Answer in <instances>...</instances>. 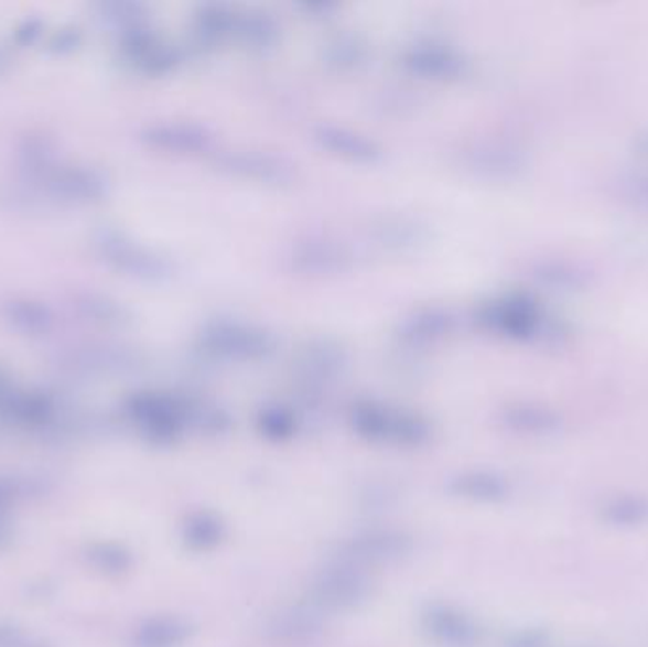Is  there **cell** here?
I'll return each mask as SVG.
<instances>
[{"mask_svg":"<svg viewBox=\"0 0 648 647\" xmlns=\"http://www.w3.org/2000/svg\"><path fill=\"white\" fill-rule=\"evenodd\" d=\"M410 549V539L397 531H374L353 539L347 546V554L365 562H386L399 559Z\"/></svg>","mask_w":648,"mask_h":647,"instance_id":"cell-23","label":"cell"},{"mask_svg":"<svg viewBox=\"0 0 648 647\" xmlns=\"http://www.w3.org/2000/svg\"><path fill=\"white\" fill-rule=\"evenodd\" d=\"M508 430L521 435L547 436L560 430V416L539 405H512L503 412Z\"/></svg>","mask_w":648,"mask_h":647,"instance_id":"cell-24","label":"cell"},{"mask_svg":"<svg viewBox=\"0 0 648 647\" xmlns=\"http://www.w3.org/2000/svg\"><path fill=\"white\" fill-rule=\"evenodd\" d=\"M479 321L489 331L523 338L527 334L534 333L537 328V310L531 302L523 299H500L487 302L479 310Z\"/></svg>","mask_w":648,"mask_h":647,"instance_id":"cell-15","label":"cell"},{"mask_svg":"<svg viewBox=\"0 0 648 647\" xmlns=\"http://www.w3.org/2000/svg\"><path fill=\"white\" fill-rule=\"evenodd\" d=\"M122 52L126 62L144 75H168L181 62L179 50L149 31V28L123 33Z\"/></svg>","mask_w":648,"mask_h":647,"instance_id":"cell-12","label":"cell"},{"mask_svg":"<svg viewBox=\"0 0 648 647\" xmlns=\"http://www.w3.org/2000/svg\"><path fill=\"white\" fill-rule=\"evenodd\" d=\"M603 522L618 530H635L648 525V496L637 492H618L600 505Z\"/></svg>","mask_w":648,"mask_h":647,"instance_id":"cell-18","label":"cell"},{"mask_svg":"<svg viewBox=\"0 0 648 647\" xmlns=\"http://www.w3.org/2000/svg\"><path fill=\"white\" fill-rule=\"evenodd\" d=\"M260 425L268 435L287 436L291 435L294 422H292V416L281 407H268L260 414Z\"/></svg>","mask_w":648,"mask_h":647,"instance_id":"cell-29","label":"cell"},{"mask_svg":"<svg viewBox=\"0 0 648 647\" xmlns=\"http://www.w3.org/2000/svg\"><path fill=\"white\" fill-rule=\"evenodd\" d=\"M73 363L82 370L91 373H126L141 365L142 355L128 346H110V344H95L84 346L73 352Z\"/></svg>","mask_w":648,"mask_h":647,"instance_id":"cell-16","label":"cell"},{"mask_svg":"<svg viewBox=\"0 0 648 647\" xmlns=\"http://www.w3.org/2000/svg\"><path fill=\"white\" fill-rule=\"evenodd\" d=\"M73 306L84 320L91 321L99 327L120 328L131 323L129 308L108 294L95 293V291L76 293Z\"/></svg>","mask_w":648,"mask_h":647,"instance_id":"cell-20","label":"cell"},{"mask_svg":"<svg viewBox=\"0 0 648 647\" xmlns=\"http://www.w3.org/2000/svg\"><path fill=\"white\" fill-rule=\"evenodd\" d=\"M128 414L144 435L155 441H170L183 430L192 409L162 393H137L128 401Z\"/></svg>","mask_w":648,"mask_h":647,"instance_id":"cell-9","label":"cell"},{"mask_svg":"<svg viewBox=\"0 0 648 647\" xmlns=\"http://www.w3.org/2000/svg\"><path fill=\"white\" fill-rule=\"evenodd\" d=\"M426 628L442 644L450 646H473L474 641L478 640V630L474 627L473 621L447 607L432 610L431 614L426 615Z\"/></svg>","mask_w":648,"mask_h":647,"instance_id":"cell-25","label":"cell"},{"mask_svg":"<svg viewBox=\"0 0 648 647\" xmlns=\"http://www.w3.org/2000/svg\"><path fill=\"white\" fill-rule=\"evenodd\" d=\"M366 54L365 41L353 33L336 34L323 48L324 65L336 73L357 71L365 63Z\"/></svg>","mask_w":648,"mask_h":647,"instance_id":"cell-26","label":"cell"},{"mask_svg":"<svg viewBox=\"0 0 648 647\" xmlns=\"http://www.w3.org/2000/svg\"><path fill=\"white\" fill-rule=\"evenodd\" d=\"M512 647H550V638L542 630H523V633L516 634Z\"/></svg>","mask_w":648,"mask_h":647,"instance_id":"cell-32","label":"cell"},{"mask_svg":"<svg viewBox=\"0 0 648 647\" xmlns=\"http://www.w3.org/2000/svg\"><path fill=\"white\" fill-rule=\"evenodd\" d=\"M101 14L112 25L122 29L123 33L147 28V8L139 2H107L101 4Z\"/></svg>","mask_w":648,"mask_h":647,"instance_id":"cell-28","label":"cell"},{"mask_svg":"<svg viewBox=\"0 0 648 647\" xmlns=\"http://www.w3.org/2000/svg\"><path fill=\"white\" fill-rule=\"evenodd\" d=\"M298 8H300L305 15H310V18L323 20V18H331V15L338 10V4L328 2V0H304V2L298 4Z\"/></svg>","mask_w":648,"mask_h":647,"instance_id":"cell-31","label":"cell"},{"mask_svg":"<svg viewBox=\"0 0 648 647\" xmlns=\"http://www.w3.org/2000/svg\"><path fill=\"white\" fill-rule=\"evenodd\" d=\"M366 239L371 247L387 255H408L429 244L431 226L410 213H384L370 218L366 226Z\"/></svg>","mask_w":648,"mask_h":647,"instance_id":"cell-7","label":"cell"},{"mask_svg":"<svg viewBox=\"0 0 648 647\" xmlns=\"http://www.w3.org/2000/svg\"><path fill=\"white\" fill-rule=\"evenodd\" d=\"M353 252L342 239L332 236H307L289 251V265L305 278H332L352 270Z\"/></svg>","mask_w":648,"mask_h":647,"instance_id":"cell-6","label":"cell"},{"mask_svg":"<svg viewBox=\"0 0 648 647\" xmlns=\"http://www.w3.org/2000/svg\"><path fill=\"white\" fill-rule=\"evenodd\" d=\"M349 363V352L331 336H313L296 352L298 373L310 382H331L338 378Z\"/></svg>","mask_w":648,"mask_h":647,"instance_id":"cell-14","label":"cell"},{"mask_svg":"<svg viewBox=\"0 0 648 647\" xmlns=\"http://www.w3.org/2000/svg\"><path fill=\"white\" fill-rule=\"evenodd\" d=\"M278 346V336L270 328L241 320L209 321L197 333L199 352L220 362H266Z\"/></svg>","mask_w":648,"mask_h":647,"instance_id":"cell-1","label":"cell"},{"mask_svg":"<svg viewBox=\"0 0 648 647\" xmlns=\"http://www.w3.org/2000/svg\"><path fill=\"white\" fill-rule=\"evenodd\" d=\"M0 315L8 325L25 334H46L54 327V314L41 300L12 296L0 302Z\"/></svg>","mask_w":648,"mask_h":647,"instance_id":"cell-19","label":"cell"},{"mask_svg":"<svg viewBox=\"0 0 648 647\" xmlns=\"http://www.w3.org/2000/svg\"><path fill=\"white\" fill-rule=\"evenodd\" d=\"M281 39V25L273 15L263 10H237L234 41L241 42L245 48L266 52L276 48Z\"/></svg>","mask_w":648,"mask_h":647,"instance_id":"cell-17","label":"cell"},{"mask_svg":"<svg viewBox=\"0 0 648 647\" xmlns=\"http://www.w3.org/2000/svg\"><path fill=\"white\" fill-rule=\"evenodd\" d=\"M352 423L358 435L379 443L418 446L429 439V423L421 416L374 401L353 405Z\"/></svg>","mask_w":648,"mask_h":647,"instance_id":"cell-4","label":"cell"},{"mask_svg":"<svg viewBox=\"0 0 648 647\" xmlns=\"http://www.w3.org/2000/svg\"><path fill=\"white\" fill-rule=\"evenodd\" d=\"M91 246L105 265L133 280L162 283L176 273L175 262L168 255L141 244L123 230L102 228L95 234Z\"/></svg>","mask_w":648,"mask_h":647,"instance_id":"cell-2","label":"cell"},{"mask_svg":"<svg viewBox=\"0 0 648 647\" xmlns=\"http://www.w3.org/2000/svg\"><path fill=\"white\" fill-rule=\"evenodd\" d=\"M311 139L318 149L352 164L374 165L384 158V149L376 139L345 126L318 123L311 130Z\"/></svg>","mask_w":648,"mask_h":647,"instance_id":"cell-11","label":"cell"},{"mask_svg":"<svg viewBox=\"0 0 648 647\" xmlns=\"http://www.w3.org/2000/svg\"><path fill=\"white\" fill-rule=\"evenodd\" d=\"M365 580L358 573L339 570V568L323 573L321 580L315 583V594L326 606H353L365 596Z\"/></svg>","mask_w":648,"mask_h":647,"instance_id":"cell-22","label":"cell"},{"mask_svg":"<svg viewBox=\"0 0 648 647\" xmlns=\"http://www.w3.org/2000/svg\"><path fill=\"white\" fill-rule=\"evenodd\" d=\"M400 65L410 75L432 83H453L468 71L465 55L442 41L413 42L400 54Z\"/></svg>","mask_w":648,"mask_h":647,"instance_id":"cell-8","label":"cell"},{"mask_svg":"<svg viewBox=\"0 0 648 647\" xmlns=\"http://www.w3.org/2000/svg\"><path fill=\"white\" fill-rule=\"evenodd\" d=\"M183 634V628L176 627L175 623H155L154 627L147 628L144 636L150 646H165Z\"/></svg>","mask_w":648,"mask_h":647,"instance_id":"cell-30","label":"cell"},{"mask_svg":"<svg viewBox=\"0 0 648 647\" xmlns=\"http://www.w3.org/2000/svg\"><path fill=\"white\" fill-rule=\"evenodd\" d=\"M455 323L457 321L446 308H418L399 321L397 338L406 349L423 352L429 346L446 341L455 331Z\"/></svg>","mask_w":648,"mask_h":647,"instance_id":"cell-13","label":"cell"},{"mask_svg":"<svg viewBox=\"0 0 648 647\" xmlns=\"http://www.w3.org/2000/svg\"><path fill=\"white\" fill-rule=\"evenodd\" d=\"M236 8L226 4H205L194 14V33L199 44L218 46L226 41H234L236 29Z\"/></svg>","mask_w":648,"mask_h":647,"instance_id":"cell-21","label":"cell"},{"mask_svg":"<svg viewBox=\"0 0 648 647\" xmlns=\"http://www.w3.org/2000/svg\"><path fill=\"white\" fill-rule=\"evenodd\" d=\"M7 65H8L7 52H4V50L0 48V71H2V68L7 67Z\"/></svg>","mask_w":648,"mask_h":647,"instance_id":"cell-33","label":"cell"},{"mask_svg":"<svg viewBox=\"0 0 648 647\" xmlns=\"http://www.w3.org/2000/svg\"><path fill=\"white\" fill-rule=\"evenodd\" d=\"M29 183L39 196L67 204H94L107 196L110 179L91 165L52 164L29 171Z\"/></svg>","mask_w":648,"mask_h":647,"instance_id":"cell-3","label":"cell"},{"mask_svg":"<svg viewBox=\"0 0 648 647\" xmlns=\"http://www.w3.org/2000/svg\"><path fill=\"white\" fill-rule=\"evenodd\" d=\"M215 168L230 177L284 188L296 183L298 170L291 160L257 149H228L215 152Z\"/></svg>","mask_w":648,"mask_h":647,"instance_id":"cell-5","label":"cell"},{"mask_svg":"<svg viewBox=\"0 0 648 647\" xmlns=\"http://www.w3.org/2000/svg\"><path fill=\"white\" fill-rule=\"evenodd\" d=\"M455 488L466 498L478 499V502H500L507 498L510 492L507 478L499 477L495 473L463 475L455 481Z\"/></svg>","mask_w":648,"mask_h":647,"instance_id":"cell-27","label":"cell"},{"mask_svg":"<svg viewBox=\"0 0 648 647\" xmlns=\"http://www.w3.org/2000/svg\"><path fill=\"white\" fill-rule=\"evenodd\" d=\"M139 139L150 149L176 154L199 157L215 147V137L207 128L194 122H155L142 128Z\"/></svg>","mask_w":648,"mask_h":647,"instance_id":"cell-10","label":"cell"}]
</instances>
